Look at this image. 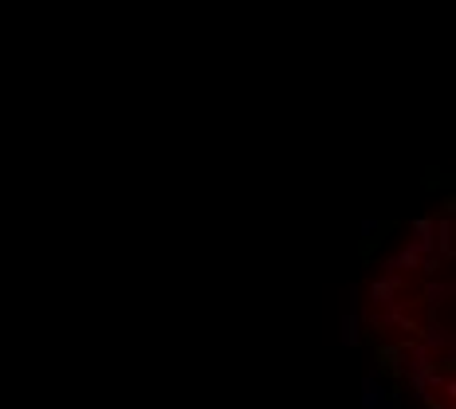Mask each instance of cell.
<instances>
[{
  "instance_id": "1",
  "label": "cell",
  "mask_w": 456,
  "mask_h": 409,
  "mask_svg": "<svg viewBox=\"0 0 456 409\" xmlns=\"http://www.w3.org/2000/svg\"><path fill=\"white\" fill-rule=\"evenodd\" d=\"M381 393H386V390H381V386H374V378H370V382H366V409L381 405V401H386Z\"/></svg>"
}]
</instances>
